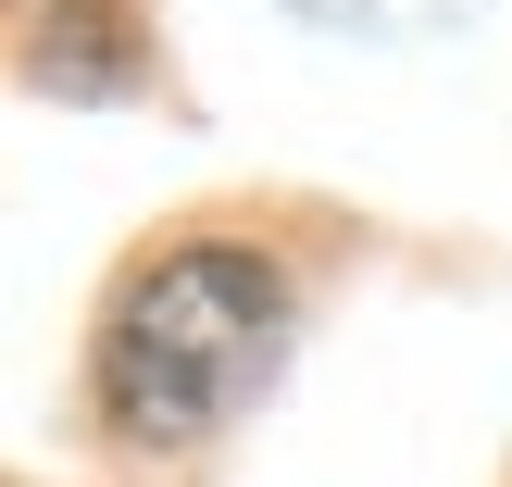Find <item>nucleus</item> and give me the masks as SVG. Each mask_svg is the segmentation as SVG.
<instances>
[{
	"instance_id": "nucleus-1",
	"label": "nucleus",
	"mask_w": 512,
	"mask_h": 487,
	"mask_svg": "<svg viewBox=\"0 0 512 487\" xmlns=\"http://www.w3.org/2000/svg\"><path fill=\"white\" fill-rule=\"evenodd\" d=\"M288 338V275L250 238H175L113 288L88 350V400L125 450H200Z\"/></svg>"
}]
</instances>
